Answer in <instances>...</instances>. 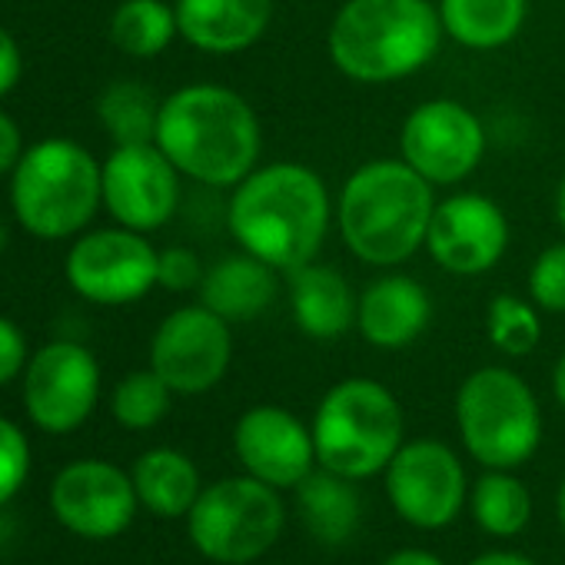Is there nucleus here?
<instances>
[{
    "label": "nucleus",
    "mask_w": 565,
    "mask_h": 565,
    "mask_svg": "<svg viewBox=\"0 0 565 565\" xmlns=\"http://www.w3.org/2000/svg\"><path fill=\"white\" fill-rule=\"evenodd\" d=\"M443 38L429 0H343L327 31V54L353 84H396L429 67Z\"/></svg>",
    "instance_id": "nucleus-4"
},
{
    "label": "nucleus",
    "mask_w": 565,
    "mask_h": 565,
    "mask_svg": "<svg viewBox=\"0 0 565 565\" xmlns=\"http://www.w3.org/2000/svg\"><path fill=\"white\" fill-rule=\"evenodd\" d=\"M300 512L310 535L323 545H343L360 525V492L356 482L317 466L297 486Z\"/></svg>",
    "instance_id": "nucleus-24"
},
{
    "label": "nucleus",
    "mask_w": 565,
    "mask_h": 565,
    "mask_svg": "<svg viewBox=\"0 0 565 565\" xmlns=\"http://www.w3.org/2000/svg\"><path fill=\"white\" fill-rule=\"evenodd\" d=\"M383 489L393 512L423 532L456 522L469 502L462 459L443 439H409L383 469Z\"/></svg>",
    "instance_id": "nucleus-9"
},
{
    "label": "nucleus",
    "mask_w": 565,
    "mask_h": 565,
    "mask_svg": "<svg viewBox=\"0 0 565 565\" xmlns=\"http://www.w3.org/2000/svg\"><path fill=\"white\" fill-rule=\"evenodd\" d=\"M279 273L253 253L239 249L206 266L200 282V303L226 323H249L273 307Z\"/></svg>",
    "instance_id": "nucleus-21"
},
{
    "label": "nucleus",
    "mask_w": 565,
    "mask_h": 565,
    "mask_svg": "<svg viewBox=\"0 0 565 565\" xmlns=\"http://www.w3.org/2000/svg\"><path fill=\"white\" fill-rule=\"evenodd\" d=\"M233 452L246 476L273 486L297 489L320 462L313 429L287 406H249L233 426Z\"/></svg>",
    "instance_id": "nucleus-17"
},
{
    "label": "nucleus",
    "mask_w": 565,
    "mask_h": 565,
    "mask_svg": "<svg viewBox=\"0 0 565 565\" xmlns=\"http://www.w3.org/2000/svg\"><path fill=\"white\" fill-rule=\"evenodd\" d=\"M173 390L163 383V376L147 366V370H134L127 373L117 386H114V399H110V409H114V419L130 429V433H143V429H153L157 423H163V416L170 413V403H173Z\"/></svg>",
    "instance_id": "nucleus-29"
},
{
    "label": "nucleus",
    "mask_w": 565,
    "mask_h": 565,
    "mask_svg": "<svg viewBox=\"0 0 565 565\" xmlns=\"http://www.w3.org/2000/svg\"><path fill=\"white\" fill-rule=\"evenodd\" d=\"M555 223H558V230L565 236V177H562V183L555 190Z\"/></svg>",
    "instance_id": "nucleus-39"
},
{
    "label": "nucleus",
    "mask_w": 565,
    "mask_h": 565,
    "mask_svg": "<svg viewBox=\"0 0 565 565\" xmlns=\"http://www.w3.org/2000/svg\"><path fill=\"white\" fill-rule=\"evenodd\" d=\"M173 38H180L177 11L167 0H124L110 18V41L117 51L137 61L160 57Z\"/></svg>",
    "instance_id": "nucleus-26"
},
{
    "label": "nucleus",
    "mask_w": 565,
    "mask_h": 565,
    "mask_svg": "<svg viewBox=\"0 0 565 565\" xmlns=\"http://www.w3.org/2000/svg\"><path fill=\"white\" fill-rule=\"evenodd\" d=\"M21 370H28V340L18 323L0 317V386H8Z\"/></svg>",
    "instance_id": "nucleus-33"
},
{
    "label": "nucleus",
    "mask_w": 565,
    "mask_h": 565,
    "mask_svg": "<svg viewBox=\"0 0 565 565\" xmlns=\"http://www.w3.org/2000/svg\"><path fill=\"white\" fill-rule=\"evenodd\" d=\"M525 297L542 313H565V236L548 243L529 266Z\"/></svg>",
    "instance_id": "nucleus-30"
},
{
    "label": "nucleus",
    "mask_w": 565,
    "mask_h": 565,
    "mask_svg": "<svg viewBox=\"0 0 565 565\" xmlns=\"http://www.w3.org/2000/svg\"><path fill=\"white\" fill-rule=\"evenodd\" d=\"M436 186L403 157L360 163L337 193V230L343 246L366 266L393 269L426 249Z\"/></svg>",
    "instance_id": "nucleus-3"
},
{
    "label": "nucleus",
    "mask_w": 565,
    "mask_h": 565,
    "mask_svg": "<svg viewBox=\"0 0 565 565\" xmlns=\"http://www.w3.org/2000/svg\"><path fill=\"white\" fill-rule=\"evenodd\" d=\"M137 489L130 472L107 459H77L64 466L51 486V509L64 529L81 539H114L137 515Z\"/></svg>",
    "instance_id": "nucleus-16"
},
{
    "label": "nucleus",
    "mask_w": 565,
    "mask_h": 565,
    "mask_svg": "<svg viewBox=\"0 0 565 565\" xmlns=\"http://www.w3.org/2000/svg\"><path fill=\"white\" fill-rule=\"evenodd\" d=\"M100 396V366L90 350L71 340L47 343L24 370V406L34 426L64 436L87 423Z\"/></svg>",
    "instance_id": "nucleus-14"
},
{
    "label": "nucleus",
    "mask_w": 565,
    "mask_h": 565,
    "mask_svg": "<svg viewBox=\"0 0 565 565\" xmlns=\"http://www.w3.org/2000/svg\"><path fill=\"white\" fill-rule=\"evenodd\" d=\"M282 525H287V505L279 489L246 472L206 486L186 515L193 548L220 565L263 558L279 542Z\"/></svg>",
    "instance_id": "nucleus-8"
},
{
    "label": "nucleus",
    "mask_w": 565,
    "mask_h": 565,
    "mask_svg": "<svg viewBox=\"0 0 565 565\" xmlns=\"http://www.w3.org/2000/svg\"><path fill=\"white\" fill-rule=\"evenodd\" d=\"M273 0H177L180 38L213 57H233L263 41L273 24Z\"/></svg>",
    "instance_id": "nucleus-19"
},
{
    "label": "nucleus",
    "mask_w": 565,
    "mask_h": 565,
    "mask_svg": "<svg viewBox=\"0 0 565 565\" xmlns=\"http://www.w3.org/2000/svg\"><path fill=\"white\" fill-rule=\"evenodd\" d=\"M233 323L203 303L180 307L150 340V366L177 396H203L223 383L233 363Z\"/></svg>",
    "instance_id": "nucleus-12"
},
{
    "label": "nucleus",
    "mask_w": 565,
    "mask_h": 565,
    "mask_svg": "<svg viewBox=\"0 0 565 565\" xmlns=\"http://www.w3.org/2000/svg\"><path fill=\"white\" fill-rule=\"evenodd\" d=\"M469 565H535L532 558L519 555V552H505V548H492V552H482L476 555Z\"/></svg>",
    "instance_id": "nucleus-37"
},
{
    "label": "nucleus",
    "mask_w": 565,
    "mask_h": 565,
    "mask_svg": "<svg viewBox=\"0 0 565 565\" xmlns=\"http://www.w3.org/2000/svg\"><path fill=\"white\" fill-rule=\"evenodd\" d=\"M160 104L153 90L137 81L110 84L97 100V117L117 147L124 143H153L160 124Z\"/></svg>",
    "instance_id": "nucleus-27"
},
{
    "label": "nucleus",
    "mask_w": 565,
    "mask_h": 565,
    "mask_svg": "<svg viewBox=\"0 0 565 565\" xmlns=\"http://www.w3.org/2000/svg\"><path fill=\"white\" fill-rule=\"evenodd\" d=\"M333 223L337 200L327 180L297 160L259 163L233 186L226 203V226L239 249L282 276L320 259Z\"/></svg>",
    "instance_id": "nucleus-1"
},
{
    "label": "nucleus",
    "mask_w": 565,
    "mask_h": 565,
    "mask_svg": "<svg viewBox=\"0 0 565 565\" xmlns=\"http://www.w3.org/2000/svg\"><path fill=\"white\" fill-rule=\"evenodd\" d=\"M469 512L492 539H515L532 519V492L512 469H486L469 486Z\"/></svg>",
    "instance_id": "nucleus-25"
},
{
    "label": "nucleus",
    "mask_w": 565,
    "mask_h": 565,
    "mask_svg": "<svg viewBox=\"0 0 565 565\" xmlns=\"http://www.w3.org/2000/svg\"><path fill=\"white\" fill-rule=\"evenodd\" d=\"M137 499L147 512L160 515V519H180L190 515L193 502L200 499L203 486H200V469L196 462L170 446H157L147 449L134 469H130Z\"/></svg>",
    "instance_id": "nucleus-22"
},
{
    "label": "nucleus",
    "mask_w": 565,
    "mask_h": 565,
    "mask_svg": "<svg viewBox=\"0 0 565 565\" xmlns=\"http://www.w3.org/2000/svg\"><path fill=\"white\" fill-rule=\"evenodd\" d=\"M104 203L100 163L74 140L54 137L24 150L11 180L18 223L41 239L81 233Z\"/></svg>",
    "instance_id": "nucleus-6"
},
{
    "label": "nucleus",
    "mask_w": 565,
    "mask_h": 565,
    "mask_svg": "<svg viewBox=\"0 0 565 565\" xmlns=\"http://www.w3.org/2000/svg\"><path fill=\"white\" fill-rule=\"evenodd\" d=\"M443 34L466 51H499L512 44L529 18V0H439Z\"/></svg>",
    "instance_id": "nucleus-23"
},
{
    "label": "nucleus",
    "mask_w": 565,
    "mask_h": 565,
    "mask_svg": "<svg viewBox=\"0 0 565 565\" xmlns=\"http://www.w3.org/2000/svg\"><path fill=\"white\" fill-rule=\"evenodd\" d=\"M21 71H24L21 47H18V41L4 28H0V97H8L18 87Z\"/></svg>",
    "instance_id": "nucleus-34"
},
{
    "label": "nucleus",
    "mask_w": 565,
    "mask_h": 565,
    "mask_svg": "<svg viewBox=\"0 0 565 565\" xmlns=\"http://www.w3.org/2000/svg\"><path fill=\"white\" fill-rule=\"evenodd\" d=\"M399 157L433 186H456L479 170L486 127L476 110L452 97L423 100L403 120Z\"/></svg>",
    "instance_id": "nucleus-10"
},
{
    "label": "nucleus",
    "mask_w": 565,
    "mask_h": 565,
    "mask_svg": "<svg viewBox=\"0 0 565 565\" xmlns=\"http://www.w3.org/2000/svg\"><path fill=\"white\" fill-rule=\"evenodd\" d=\"M28 472H31L28 436L11 419L0 416V509L21 492V486L28 482Z\"/></svg>",
    "instance_id": "nucleus-31"
},
{
    "label": "nucleus",
    "mask_w": 565,
    "mask_h": 565,
    "mask_svg": "<svg viewBox=\"0 0 565 565\" xmlns=\"http://www.w3.org/2000/svg\"><path fill=\"white\" fill-rule=\"evenodd\" d=\"M153 143L183 177L233 190L259 167L263 124L243 94L223 84H186L160 104Z\"/></svg>",
    "instance_id": "nucleus-2"
},
{
    "label": "nucleus",
    "mask_w": 565,
    "mask_h": 565,
    "mask_svg": "<svg viewBox=\"0 0 565 565\" xmlns=\"http://www.w3.org/2000/svg\"><path fill=\"white\" fill-rule=\"evenodd\" d=\"M380 565H446V562L439 555L426 552V548H396Z\"/></svg>",
    "instance_id": "nucleus-36"
},
{
    "label": "nucleus",
    "mask_w": 565,
    "mask_h": 565,
    "mask_svg": "<svg viewBox=\"0 0 565 565\" xmlns=\"http://www.w3.org/2000/svg\"><path fill=\"white\" fill-rule=\"evenodd\" d=\"M555 519H558V529L565 535V479L558 482V492H555Z\"/></svg>",
    "instance_id": "nucleus-40"
},
{
    "label": "nucleus",
    "mask_w": 565,
    "mask_h": 565,
    "mask_svg": "<svg viewBox=\"0 0 565 565\" xmlns=\"http://www.w3.org/2000/svg\"><path fill=\"white\" fill-rule=\"evenodd\" d=\"M104 206L110 216L137 233L167 226L180 203V170L157 143H124L100 163Z\"/></svg>",
    "instance_id": "nucleus-15"
},
{
    "label": "nucleus",
    "mask_w": 565,
    "mask_h": 565,
    "mask_svg": "<svg viewBox=\"0 0 565 565\" xmlns=\"http://www.w3.org/2000/svg\"><path fill=\"white\" fill-rule=\"evenodd\" d=\"M433 323V297L409 273H383L356 303V333L383 353L413 347Z\"/></svg>",
    "instance_id": "nucleus-18"
},
{
    "label": "nucleus",
    "mask_w": 565,
    "mask_h": 565,
    "mask_svg": "<svg viewBox=\"0 0 565 565\" xmlns=\"http://www.w3.org/2000/svg\"><path fill=\"white\" fill-rule=\"evenodd\" d=\"M486 337L509 360L529 356L542 343V310L529 297L495 294L486 307Z\"/></svg>",
    "instance_id": "nucleus-28"
},
{
    "label": "nucleus",
    "mask_w": 565,
    "mask_h": 565,
    "mask_svg": "<svg viewBox=\"0 0 565 565\" xmlns=\"http://www.w3.org/2000/svg\"><path fill=\"white\" fill-rule=\"evenodd\" d=\"M206 266L200 263V256L190 246H167L157 256V287L170 290V294H186V290H200Z\"/></svg>",
    "instance_id": "nucleus-32"
},
{
    "label": "nucleus",
    "mask_w": 565,
    "mask_h": 565,
    "mask_svg": "<svg viewBox=\"0 0 565 565\" xmlns=\"http://www.w3.org/2000/svg\"><path fill=\"white\" fill-rule=\"evenodd\" d=\"M21 157H24V134L4 110H0V173H14Z\"/></svg>",
    "instance_id": "nucleus-35"
},
{
    "label": "nucleus",
    "mask_w": 565,
    "mask_h": 565,
    "mask_svg": "<svg viewBox=\"0 0 565 565\" xmlns=\"http://www.w3.org/2000/svg\"><path fill=\"white\" fill-rule=\"evenodd\" d=\"M512 226L505 210L486 193H449L436 200L426 249L433 263L449 276H486L509 249Z\"/></svg>",
    "instance_id": "nucleus-13"
},
{
    "label": "nucleus",
    "mask_w": 565,
    "mask_h": 565,
    "mask_svg": "<svg viewBox=\"0 0 565 565\" xmlns=\"http://www.w3.org/2000/svg\"><path fill=\"white\" fill-rule=\"evenodd\" d=\"M317 462L353 482L383 476L406 443L403 406L390 386L370 376L333 383L313 413Z\"/></svg>",
    "instance_id": "nucleus-5"
},
{
    "label": "nucleus",
    "mask_w": 565,
    "mask_h": 565,
    "mask_svg": "<svg viewBox=\"0 0 565 565\" xmlns=\"http://www.w3.org/2000/svg\"><path fill=\"white\" fill-rule=\"evenodd\" d=\"M157 256L160 249L137 230H94L71 246L67 279L97 307H127L157 287Z\"/></svg>",
    "instance_id": "nucleus-11"
},
{
    "label": "nucleus",
    "mask_w": 565,
    "mask_h": 565,
    "mask_svg": "<svg viewBox=\"0 0 565 565\" xmlns=\"http://www.w3.org/2000/svg\"><path fill=\"white\" fill-rule=\"evenodd\" d=\"M287 279H290V310L300 333L320 343H333L350 330H356L360 294L353 290V282L343 269L313 259L287 273Z\"/></svg>",
    "instance_id": "nucleus-20"
},
{
    "label": "nucleus",
    "mask_w": 565,
    "mask_h": 565,
    "mask_svg": "<svg viewBox=\"0 0 565 565\" xmlns=\"http://www.w3.org/2000/svg\"><path fill=\"white\" fill-rule=\"evenodd\" d=\"M4 249H8V226L0 223V253H4Z\"/></svg>",
    "instance_id": "nucleus-41"
},
{
    "label": "nucleus",
    "mask_w": 565,
    "mask_h": 565,
    "mask_svg": "<svg viewBox=\"0 0 565 565\" xmlns=\"http://www.w3.org/2000/svg\"><path fill=\"white\" fill-rule=\"evenodd\" d=\"M456 429L482 469H519L542 443L532 386L509 366H479L456 390Z\"/></svg>",
    "instance_id": "nucleus-7"
},
{
    "label": "nucleus",
    "mask_w": 565,
    "mask_h": 565,
    "mask_svg": "<svg viewBox=\"0 0 565 565\" xmlns=\"http://www.w3.org/2000/svg\"><path fill=\"white\" fill-rule=\"evenodd\" d=\"M552 396H555V403L565 409V353L555 360V366H552Z\"/></svg>",
    "instance_id": "nucleus-38"
}]
</instances>
